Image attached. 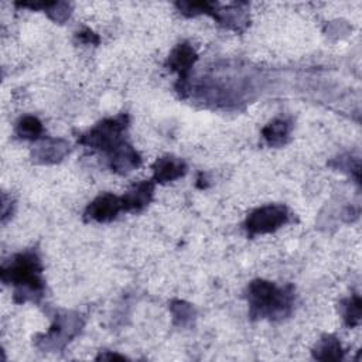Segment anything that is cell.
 Segmentation results:
<instances>
[{"label":"cell","instance_id":"1","mask_svg":"<svg viewBox=\"0 0 362 362\" xmlns=\"http://www.w3.org/2000/svg\"><path fill=\"white\" fill-rule=\"evenodd\" d=\"M0 276L4 284L14 286V300L38 301L44 293L42 264L34 250L14 255L1 266Z\"/></svg>","mask_w":362,"mask_h":362},{"label":"cell","instance_id":"2","mask_svg":"<svg viewBox=\"0 0 362 362\" xmlns=\"http://www.w3.org/2000/svg\"><path fill=\"white\" fill-rule=\"evenodd\" d=\"M246 298L249 304V315L253 320H280L291 313L294 290L291 284L279 287L272 281L256 279L249 283Z\"/></svg>","mask_w":362,"mask_h":362},{"label":"cell","instance_id":"3","mask_svg":"<svg viewBox=\"0 0 362 362\" xmlns=\"http://www.w3.org/2000/svg\"><path fill=\"white\" fill-rule=\"evenodd\" d=\"M129 126L127 115H117L115 117L105 119L95 124L86 133H82L78 141L89 148L103 151L106 154L112 153L123 140V133Z\"/></svg>","mask_w":362,"mask_h":362},{"label":"cell","instance_id":"4","mask_svg":"<svg viewBox=\"0 0 362 362\" xmlns=\"http://www.w3.org/2000/svg\"><path fill=\"white\" fill-rule=\"evenodd\" d=\"M288 209L284 205L272 204L252 211L245 221V229L250 236L272 233L288 223Z\"/></svg>","mask_w":362,"mask_h":362},{"label":"cell","instance_id":"5","mask_svg":"<svg viewBox=\"0 0 362 362\" xmlns=\"http://www.w3.org/2000/svg\"><path fill=\"white\" fill-rule=\"evenodd\" d=\"M123 211L120 197H116L110 192L100 194L96 197L85 209V219L95 222H110L117 214Z\"/></svg>","mask_w":362,"mask_h":362},{"label":"cell","instance_id":"6","mask_svg":"<svg viewBox=\"0 0 362 362\" xmlns=\"http://www.w3.org/2000/svg\"><path fill=\"white\" fill-rule=\"evenodd\" d=\"M197 58L198 57H197L195 49L188 42H180L170 52L165 65L171 71L178 74V78H180V82H181V89L180 90H184V86H185L187 79L189 76V71H191L192 65L195 64Z\"/></svg>","mask_w":362,"mask_h":362},{"label":"cell","instance_id":"7","mask_svg":"<svg viewBox=\"0 0 362 362\" xmlns=\"http://www.w3.org/2000/svg\"><path fill=\"white\" fill-rule=\"evenodd\" d=\"M185 173H187V164L184 163V160L174 156L160 157L153 164V180L160 184L178 180Z\"/></svg>","mask_w":362,"mask_h":362},{"label":"cell","instance_id":"8","mask_svg":"<svg viewBox=\"0 0 362 362\" xmlns=\"http://www.w3.org/2000/svg\"><path fill=\"white\" fill-rule=\"evenodd\" d=\"M109 156L110 168L119 174H127L141 164L140 154L126 141L117 146Z\"/></svg>","mask_w":362,"mask_h":362},{"label":"cell","instance_id":"9","mask_svg":"<svg viewBox=\"0 0 362 362\" xmlns=\"http://www.w3.org/2000/svg\"><path fill=\"white\" fill-rule=\"evenodd\" d=\"M153 192L154 182L151 180H146L133 185L123 197H120L123 211H141L144 206L150 204Z\"/></svg>","mask_w":362,"mask_h":362},{"label":"cell","instance_id":"10","mask_svg":"<svg viewBox=\"0 0 362 362\" xmlns=\"http://www.w3.org/2000/svg\"><path fill=\"white\" fill-rule=\"evenodd\" d=\"M240 6L242 4H235L222 10H215L212 16L222 25L235 31H242L247 25V14L245 10H240Z\"/></svg>","mask_w":362,"mask_h":362},{"label":"cell","instance_id":"11","mask_svg":"<svg viewBox=\"0 0 362 362\" xmlns=\"http://www.w3.org/2000/svg\"><path fill=\"white\" fill-rule=\"evenodd\" d=\"M290 130L291 124L287 119H273L263 127L262 136L269 146L279 147L287 141Z\"/></svg>","mask_w":362,"mask_h":362},{"label":"cell","instance_id":"12","mask_svg":"<svg viewBox=\"0 0 362 362\" xmlns=\"http://www.w3.org/2000/svg\"><path fill=\"white\" fill-rule=\"evenodd\" d=\"M313 355L318 361H341L344 351L341 342L334 335H324L315 345Z\"/></svg>","mask_w":362,"mask_h":362},{"label":"cell","instance_id":"13","mask_svg":"<svg viewBox=\"0 0 362 362\" xmlns=\"http://www.w3.org/2000/svg\"><path fill=\"white\" fill-rule=\"evenodd\" d=\"M66 153V144L61 140H49L42 143L34 153V158L41 163H57Z\"/></svg>","mask_w":362,"mask_h":362},{"label":"cell","instance_id":"14","mask_svg":"<svg viewBox=\"0 0 362 362\" xmlns=\"http://www.w3.org/2000/svg\"><path fill=\"white\" fill-rule=\"evenodd\" d=\"M44 132L42 123L35 116H24L17 122L16 134L24 140H38Z\"/></svg>","mask_w":362,"mask_h":362},{"label":"cell","instance_id":"15","mask_svg":"<svg viewBox=\"0 0 362 362\" xmlns=\"http://www.w3.org/2000/svg\"><path fill=\"white\" fill-rule=\"evenodd\" d=\"M175 6L181 14L194 17L198 14H214L218 4L209 1H178Z\"/></svg>","mask_w":362,"mask_h":362},{"label":"cell","instance_id":"16","mask_svg":"<svg viewBox=\"0 0 362 362\" xmlns=\"http://www.w3.org/2000/svg\"><path fill=\"white\" fill-rule=\"evenodd\" d=\"M361 310L362 303L358 294H354L344 301V320L348 327H356L361 322Z\"/></svg>","mask_w":362,"mask_h":362},{"label":"cell","instance_id":"17","mask_svg":"<svg viewBox=\"0 0 362 362\" xmlns=\"http://www.w3.org/2000/svg\"><path fill=\"white\" fill-rule=\"evenodd\" d=\"M45 11L54 21H58V23H62L66 17H69V6L66 3L49 1Z\"/></svg>","mask_w":362,"mask_h":362},{"label":"cell","instance_id":"18","mask_svg":"<svg viewBox=\"0 0 362 362\" xmlns=\"http://www.w3.org/2000/svg\"><path fill=\"white\" fill-rule=\"evenodd\" d=\"M76 38L83 44H99V37L89 28H83L76 33Z\"/></svg>","mask_w":362,"mask_h":362},{"label":"cell","instance_id":"19","mask_svg":"<svg viewBox=\"0 0 362 362\" xmlns=\"http://www.w3.org/2000/svg\"><path fill=\"white\" fill-rule=\"evenodd\" d=\"M96 359H120V361H123L126 358L119 355V354H100Z\"/></svg>","mask_w":362,"mask_h":362}]
</instances>
